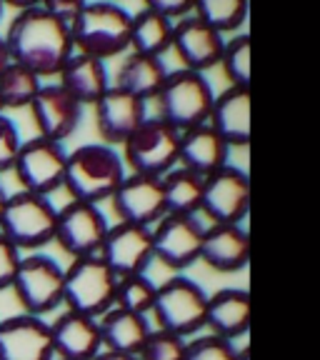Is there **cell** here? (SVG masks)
<instances>
[{"label": "cell", "instance_id": "6da1fadb", "mask_svg": "<svg viewBox=\"0 0 320 360\" xmlns=\"http://www.w3.org/2000/svg\"><path fill=\"white\" fill-rule=\"evenodd\" d=\"M11 53V63L25 68L33 75L43 78H58L70 56H73V38L70 28L58 22L43 6L23 8L8 25L3 35Z\"/></svg>", "mask_w": 320, "mask_h": 360}, {"label": "cell", "instance_id": "7a4b0ae2", "mask_svg": "<svg viewBox=\"0 0 320 360\" xmlns=\"http://www.w3.org/2000/svg\"><path fill=\"white\" fill-rule=\"evenodd\" d=\"M123 180V158L105 143H85L73 153H68L63 188L73 200L90 205L110 200Z\"/></svg>", "mask_w": 320, "mask_h": 360}, {"label": "cell", "instance_id": "3957f363", "mask_svg": "<svg viewBox=\"0 0 320 360\" xmlns=\"http://www.w3.org/2000/svg\"><path fill=\"white\" fill-rule=\"evenodd\" d=\"M133 15L115 3H85L70 28L73 48L78 53L105 63L130 48Z\"/></svg>", "mask_w": 320, "mask_h": 360}, {"label": "cell", "instance_id": "277c9868", "mask_svg": "<svg viewBox=\"0 0 320 360\" xmlns=\"http://www.w3.org/2000/svg\"><path fill=\"white\" fill-rule=\"evenodd\" d=\"M58 208L51 198L35 193L18 191L8 195L6 208L0 215V233L18 248V250H40L56 240Z\"/></svg>", "mask_w": 320, "mask_h": 360}, {"label": "cell", "instance_id": "5b68a950", "mask_svg": "<svg viewBox=\"0 0 320 360\" xmlns=\"http://www.w3.org/2000/svg\"><path fill=\"white\" fill-rule=\"evenodd\" d=\"M155 101L160 108V120L173 125L178 133H186V130L208 125L215 96L203 73H193L183 68L168 73Z\"/></svg>", "mask_w": 320, "mask_h": 360}, {"label": "cell", "instance_id": "8992f818", "mask_svg": "<svg viewBox=\"0 0 320 360\" xmlns=\"http://www.w3.org/2000/svg\"><path fill=\"white\" fill-rule=\"evenodd\" d=\"M115 285L118 278L103 263L101 255L75 258L65 268L63 303L68 305V310L98 321L115 305Z\"/></svg>", "mask_w": 320, "mask_h": 360}, {"label": "cell", "instance_id": "52a82bcc", "mask_svg": "<svg viewBox=\"0 0 320 360\" xmlns=\"http://www.w3.org/2000/svg\"><path fill=\"white\" fill-rule=\"evenodd\" d=\"M63 283L65 270L58 260L43 253H30L20 258L11 290L15 292L23 313L43 318L63 305Z\"/></svg>", "mask_w": 320, "mask_h": 360}, {"label": "cell", "instance_id": "ba28073f", "mask_svg": "<svg viewBox=\"0 0 320 360\" xmlns=\"http://www.w3.org/2000/svg\"><path fill=\"white\" fill-rule=\"evenodd\" d=\"M180 133L165 120H148L123 143V160L135 175L163 178L178 163Z\"/></svg>", "mask_w": 320, "mask_h": 360}, {"label": "cell", "instance_id": "9c48e42d", "mask_svg": "<svg viewBox=\"0 0 320 360\" xmlns=\"http://www.w3.org/2000/svg\"><path fill=\"white\" fill-rule=\"evenodd\" d=\"M205 310H208V295L198 283L188 278H170L158 288L151 313L160 330L186 338L205 326Z\"/></svg>", "mask_w": 320, "mask_h": 360}, {"label": "cell", "instance_id": "30bf717a", "mask_svg": "<svg viewBox=\"0 0 320 360\" xmlns=\"http://www.w3.org/2000/svg\"><path fill=\"white\" fill-rule=\"evenodd\" d=\"M65 160L68 153L63 143L45 141V138L35 135V138L23 143L20 150H18L15 163H13V175L20 183V191L51 198V193L63 188Z\"/></svg>", "mask_w": 320, "mask_h": 360}, {"label": "cell", "instance_id": "8fae6325", "mask_svg": "<svg viewBox=\"0 0 320 360\" xmlns=\"http://www.w3.org/2000/svg\"><path fill=\"white\" fill-rule=\"evenodd\" d=\"M110 225L98 205L90 202L70 200L58 210V225H56V240L63 253L70 258H88L98 255L103 248Z\"/></svg>", "mask_w": 320, "mask_h": 360}, {"label": "cell", "instance_id": "7c38bea8", "mask_svg": "<svg viewBox=\"0 0 320 360\" xmlns=\"http://www.w3.org/2000/svg\"><path fill=\"white\" fill-rule=\"evenodd\" d=\"M250 210V183L238 168L225 165L218 173L203 178L200 213L213 225H241Z\"/></svg>", "mask_w": 320, "mask_h": 360}, {"label": "cell", "instance_id": "4fadbf2b", "mask_svg": "<svg viewBox=\"0 0 320 360\" xmlns=\"http://www.w3.org/2000/svg\"><path fill=\"white\" fill-rule=\"evenodd\" d=\"M205 228L196 215H163L153 231V260L170 270H186L200 260Z\"/></svg>", "mask_w": 320, "mask_h": 360}, {"label": "cell", "instance_id": "5bb4252c", "mask_svg": "<svg viewBox=\"0 0 320 360\" xmlns=\"http://www.w3.org/2000/svg\"><path fill=\"white\" fill-rule=\"evenodd\" d=\"M98 255L115 278L146 276L148 265L153 263V231L130 223L113 225Z\"/></svg>", "mask_w": 320, "mask_h": 360}, {"label": "cell", "instance_id": "9a60e30c", "mask_svg": "<svg viewBox=\"0 0 320 360\" xmlns=\"http://www.w3.org/2000/svg\"><path fill=\"white\" fill-rule=\"evenodd\" d=\"M110 202L120 223L151 228V223H155V220H160L165 215L163 180L135 173L125 175L118 191L113 193Z\"/></svg>", "mask_w": 320, "mask_h": 360}, {"label": "cell", "instance_id": "2e32d148", "mask_svg": "<svg viewBox=\"0 0 320 360\" xmlns=\"http://www.w3.org/2000/svg\"><path fill=\"white\" fill-rule=\"evenodd\" d=\"M0 360H56L51 323L25 313L0 321Z\"/></svg>", "mask_w": 320, "mask_h": 360}, {"label": "cell", "instance_id": "e0dca14e", "mask_svg": "<svg viewBox=\"0 0 320 360\" xmlns=\"http://www.w3.org/2000/svg\"><path fill=\"white\" fill-rule=\"evenodd\" d=\"M80 108L83 105H78L58 83H43L35 101L30 103V115L40 138L63 143L78 130Z\"/></svg>", "mask_w": 320, "mask_h": 360}, {"label": "cell", "instance_id": "ac0fdd59", "mask_svg": "<svg viewBox=\"0 0 320 360\" xmlns=\"http://www.w3.org/2000/svg\"><path fill=\"white\" fill-rule=\"evenodd\" d=\"M170 48L180 58V63L186 65V70L203 73V70L220 65L225 40L223 35H218L213 28H208L196 15H188L173 25V43H170Z\"/></svg>", "mask_w": 320, "mask_h": 360}, {"label": "cell", "instance_id": "d6986e66", "mask_svg": "<svg viewBox=\"0 0 320 360\" xmlns=\"http://www.w3.org/2000/svg\"><path fill=\"white\" fill-rule=\"evenodd\" d=\"M143 123H146V103L115 85L108 88L105 96L96 103V128L105 146L125 143Z\"/></svg>", "mask_w": 320, "mask_h": 360}, {"label": "cell", "instance_id": "ffe728a7", "mask_svg": "<svg viewBox=\"0 0 320 360\" xmlns=\"http://www.w3.org/2000/svg\"><path fill=\"white\" fill-rule=\"evenodd\" d=\"M56 360H93L103 348L101 326L96 318L65 310L51 323Z\"/></svg>", "mask_w": 320, "mask_h": 360}, {"label": "cell", "instance_id": "44dd1931", "mask_svg": "<svg viewBox=\"0 0 320 360\" xmlns=\"http://www.w3.org/2000/svg\"><path fill=\"white\" fill-rule=\"evenodd\" d=\"M200 260L218 273H241L250 260V238L241 225H210L205 228Z\"/></svg>", "mask_w": 320, "mask_h": 360}, {"label": "cell", "instance_id": "7402d4cb", "mask_svg": "<svg viewBox=\"0 0 320 360\" xmlns=\"http://www.w3.org/2000/svg\"><path fill=\"white\" fill-rule=\"evenodd\" d=\"M208 125L228 143V148H245L250 143V90L231 85L215 96Z\"/></svg>", "mask_w": 320, "mask_h": 360}, {"label": "cell", "instance_id": "603a6c76", "mask_svg": "<svg viewBox=\"0 0 320 360\" xmlns=\"http://www.w3.org/2000/svg\"><path fill=\"white\" fill-rule=\"evenodd\" d=\"M228 153H231L228 143L210 125L180 133L178 160L183 163V168L200 178H208V175L223 170L228 165Z\"/></svg>", "mask_w": 320, "mask_h": 360}, {"label": "cell", "instance_id": "cb8c5ba5", "mask_svg": "<svg viewBox=\"0 0 320 360\" xmlns=\"http://www.w3.org/2000/svg\"><path fill=\"white\" fill-rule=\"evenodd\" d=\"M250 295L241 288H225L218 290L213 298H208V310H205V326L210 328V335H218L223 340H236L245 335L250 328Z\"/></svg>", "mask_w": 320, "mask_h": 360}, {"label": "cell", "instance_id": "d4e9b609", "mask_svg": "<svg viewBox=\"0 0 320 360\" xmlns=\"http://www.w3.org/2000/svg\"><path fill=\"white\" fill-rule=\"evenodd\" d=\"M58 85L78 105H96L110 88L105 63L98 58L83 56V53H73L70 60L58 73Z\"/></svg>", "mask_w": 320, "mask_h": 360}, {"label": "cell", "instance_id": "484cf974", "mask_svg": "<svg viewBox=\"0 0 320 360\" xmlns=\"http://www.w3.org/2000/svg\"><path fill=\"white\" fill-rule=\"evenodd\" d=\"M98 326H101L103 345L113 353L138 355L146 345L148 335H151V326H148L146 315L130 313V310L115 308V305L105 315H101Z\"/></svg>", "mask_w": 320, "mask_h": 360}, {"label": "cell", "instance_id": "4316f807", "mask_svg": "<svg viewBox=\"0 0 320 360\" xmlns=\"http://www.w3.org/2000/svg\"><path fill=\"white\" fill-rule=\"evenodd\" d=\"M165 78H168V70H165L160 58L130 53L118 70V83H115V88L125 90V93H130L133 98H141V101L146 103L148 98H155L158 93H160Z\"/></svg>", "mask_w": 320, "mask_h": 360}, {"label": "cell", "instance_id": "83f0119b", "mask_svg": "<svg viewBox=\"0 0 320 360\" xmlns=\"http://www.w3.org/2000/svg\"><path fill=\"white\" fill-rule=\"evenodd\" d=\"M170 43H173V22L168 18L158 15L148 6L138 15H133V25H130V48H133V53L160 58L165 51H170Z\"/></svg>", "mask_w": 320, "mask_h": 360}, {"label": "cell", "instance_id": "f1b7e54d", "mask_svg": "<svg viewBox=\"0 0 320 360\" xmlns=\"http://www.w3.org/2000/svg\"><path fill=\"white\" fill-rule=\"evenodd\" d=\"M165 215H196L203 200V178L186 168L170 170L163 178Z\"/></svg>", "mask_w": 320, "mask_h": 360}, {"label": "cell", "instance_id": "f546056e", "mask_svg": "<svg viewBox=\"0 0 320 360\" xmlns=\"http://www.w3.org/2000/svg\"><path fill=\"white\" fill-rule=\"evenodd\" d=\"M43 88V80L38 75H33L25 68L11 65L0 73V103L6 110H20V108H30V103L35 101L38 90Z\"/></svg>", "mask_w": 320, "mask_h": 360}, {"label": "cell", "instance_id": "4dcf8cb0", "mask_svg": "<svg viewBox=\"0 0 320 360\" xmlns=\"http://www.w3.org/2000/svg\"><path fill=\"white\" fill-rule=\"evenodd\" d=\"M196 18L203 20L218 35L236 33L248 18L245 0H200L196 3Z\"/></svg>", "mask_w": 320, "mask_h": 360}, {"label": "cell", "instance_id": "1f68e13d", "mask_svg": "<svg viewBox=\"0 0 320 360\" xmlns=\"http://www.w3.org/2000/svg\"><path fill=\"white\" fill-rule=\"evenodd\" d=\"M158 288L148 281L146 276H130V278H118L115 285V308L130 310V313L148 315L155 303Z\"/></svg>", "mask_w": 320, "mask_h": 360}, {"label": "cell", "instance_id": "d6a6232c", "mask_svg": "<svg viewBox=\"0 0 320 360\" xmlns=\"http://www.w3.org/2000/svg\"><path fill=\"white\" fill-rule=\"evenodd\" d=\"M220 65H223V73L231 80V85L248 88V83H250V38L238 35V38L228 40L223 48Z\"/></svg>", "mask_w": 320, "mask_h": 360}, {"label": "cell", "instance_id": "836d02e7", "mask_svg": "<svg viewBox=\"0 0 320 360\" xmlns=\"http://www.w3.org/2000/svg\"><path fill=\"white\" fill-rule=\"evenodd\" d=\"M138 360H186V340L168 330H151Z\"/></svg>", "mask_w": 320, "mask_h": 360}, {"label": "cell", "instance_id": "e575fe53", "mask_svg": "<svg viewBox=\"0 0 320 360\" xmlns=\"http://www.w3.org/2000/svg\"><path fill=\"white\" fill-rule=\"evenodd\" d=\"M186 360H241V350L218 335H203L186 345Z\"/></svg>", "mask_w": 320, "mask_h": 360}, {"label": "cell", "instance_id": "d590c367", "mask_svg": "<svg viewBox=\"0 0 320 360\" xmlns=\"http://www.w3.org/2000/svg\"><path fill=\"white\" fill-rule=\"evenodd\" d=\"M20 146L23 141L20 133H18V125L8 115H0V173L13 170Z\"/></svg>", "mask_w": 320, "mask_h": 360}, {"label": "cell", "instance_id": "8d00e7d4", "mask_svg": "<svg viewBox=\"0 0 320 360\" xmlns=\"http://www.w3.org/2000/svg\"><path fill=\"white\" fill-rule=\"evenodd\" d=\"M20 258H23L20 250L0 233V292L13 285V278H15V273H18Z\"/></svg>", "mask_w": 320, "mask_h": 360}, {"label": "cell", "instance_id": "74e56055", "mask_svg": "<svg viewBox=\"0 0 320 360\" xmlns=\"http://www.w3.org/2000/svg\"><path fill=\"white\" fill-rule=\"evenodd\" d=\"M83 0H45L43 8L56 18L58 22L68 25V28H73V22L78 20L80 11H83Z\"/></svg>", "mask_w": 320, "mask_h": 360}, {"label": "cell", "instance_id": "f35d334b", "mask_svg": "<svg viewBox=\"0 0 320 360\" xmlns=\"http://www.w3.org/2000/svg\"><path fill=\"white\" fill-rule=\"evenodd\" d=\"M148 8L173 22V20H183V18L191 15L196 3H193V0H151Z\"/></svg>", "mask_w": 320, "mask_h": 360}, {"label": "cell", "instance_id": "ab89813d", "mask_svg": "<svg viewBox=\"0 0 320 360\" xmlns=\"http://www.w3.org/2000/svg\"><path fill=\"white\" fill-rule=\"evenodd\" d=\"M93 360H138V355H125V353H113V350H103Z\"/></svg>", "mask_w": 320, "mask_h": 360}, {"label": "cell", "instance_id": "60d3db41", "mask_svg": "<svg viewBox=\"0 0 320 360\" xmlns=\"http://www.w3.org/2000/svg\"><path fill=\"white\" fill-rule=\"evenodd\" d=\"M11 65V53H8V45H6V38L0 35V73Z\"/></svg>", "mask_w": 320, "mask_h": 360}, {"label": "cell", "instance_id": "b9f144b4", "mask_svg": "<svg viewBox=\"0 0 320 360\" xmlns=\"http://www.w3.org/2000/svg\"><path fill=\"white\" fill-rule=\"evenodd\" d=\"M6 200H8V193L6 188L0 186V215H3V208H6Z\"/></svg>", "mask_w": 320, "mask_h": 360}, {"label": "cell", "instance_id": "7bdbcfd3", "mask_svg": "<svg viewBox=\"0 0 320 360\" xmlns=\"http://www.w3.org/2000/svg\"><path fill=\"white\" fill-rule=\"evenodd\" d=\"M241 360H248V350H241Z\"/></svg>", "mask_w": 320, "mask_h": 360}, {"label": "cell", "instance_id": "ee69618b", "mask_svg": "<svg viewBox=\"0 0 320 360\" xmlns=\"http://www.w3.org/2000/svg\"><path fill=\"white\" fill-rule=\"evenodd\" d=\"M0 115H6V108H3V103H0Z\"/></svg>", "mask_w": 320, "mask_h": 360}, {"label": "cell", "instance_id": "f6af8a7d", "mask_svg": "<svg viewBox=\"0 0 320 360\" xmlns=\"http://www.w3.org/2000/svg\"><path fill=\"white\" fill-rule=\"evenodd\" d=\"M0 18H3V3H0Z\"/></svg>", "mask_w": 320, "mask_h": 360}]
</instances>
